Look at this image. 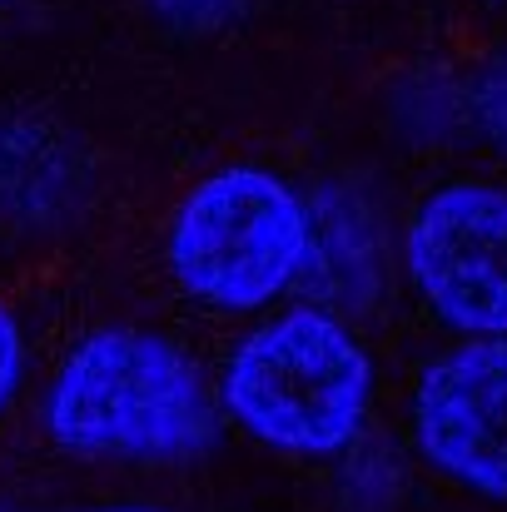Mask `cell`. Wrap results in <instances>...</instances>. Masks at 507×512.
<instances>
[{
    "label": "cell",
    "mask_w": 507,
    "mask_h": 512,
    "mask_svg": "<svg viewBox=\"0 0 507 512\" xmlns=\"http://www.w3.org/2000/svg\"><path fill=\"white\" fill-rule=\"evenodd\" d=\"M45 423L80 458H179L214 438V403L169 339L105 329L60 363Z\"/></svg>",
    "instance_id": "obj_1"
},
{
    "label": "cell",
    "mask_w": 507,
    "mask_h": 512,
    "mask_svg": "<svg viewBox=\"0 0 507 512\" xmlns=\"http://www.w3.org/2000/svg\"><path fill=\"white\" fill-rule=\"evenodd\" d=\"M373 368L338 319L294 309L234 348L224 408L269 448L299 458L343 453L368 418Z\"/></svg>",
    "instance_id": "obj_2"
},
{
    "label": "cell",
    "mask_w": 507,
    "mask_h": 512,
    "mask_svg": "<svg viewBox=\"0 0 507 512\" xmlns=\"http://www.w3.org/2000/svg\"><path fill=\"white\" fill-rule=\"evenodd\" d=\"M314 249L304 199L269 170L229 165L204 174L169 224V269L209 309L249 314L289 294Z\"/></svg>",
    "instance_id": "obj_3"
},
{
    "label": "cell",
    "mask_w": 507,
    "mask_h": 512,
    "mask_svg": "<svg viewBox=\"0 0 507 512\" xmlns=\"http://www.w3.org/2000/svg\"><path fill=\"white\" fill-rule=\"evenodd\" d=\"M408 274L423 304L473 339H507V189L448 184L408 224Z\"/></svg>",
    "instance_id": "obj_4"
},
{
    "label": "cell",
    "mask_w": 507,
    "mask_h": 512,
    "mask_svg": "<svg viewBox=\"0 0 507 512\" xmlns=\"http://www.w3.org/2000/svg\"><path fill=\"white\" fill-rule=\"evenodd\" d=\"M423 458L478 498H507V339H468L413 388Z\"/></svg>",
    "instance_id": "obj_5"
},
{
    "label": "cell",
    "mask_w": 507,
    "mask_h": 512,
    "mask_svg": "<svg viewBox=\"0 0 507 512\" xmlns=\"http://www.w3.org/2000/svg\"><path fill=\"white\" fill-rule=\"evenodd\" d=\"M15 383H20V329L0 304V413L15 398Z\"/></svg>",
    "instance_id": "obj_6"
}]
</instances>
